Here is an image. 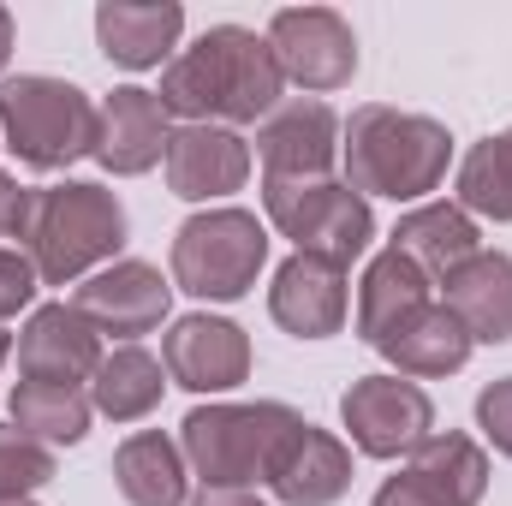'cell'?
I'll use <instances>...</instances> for the list:
<instances>
[{"instance_id":"6da1fadb","label":"cell","mask_w":512,"mask_h":506,"mask_svg":"<svg viewBox=\"0 0 512 506\" xmlns=\"http://www.w3.org/2000/svg\"><path fill=\"white\" fill-rule=\"evenodd\" d=\"M280 90H286V72L268 36L245 24H215L167 60L155 96L185 126H251L280 108Z\"/></svg>"},{"instance_id":"7a4b0ae2","label":"cell","mask_w":512,"mask_h":506,"mask_svg":"<svg viewBox=\"0 0 512 506\" xmlns=\"http://www.w3.org/2000/svg\"><path fill=\"white\" fill-rule=\"evenodd\" d=\"M340 161L358 197L423 203L429 191H441L453 167V137L429 114H399L387 102H364L340 126Z\"/></svg>"},{"instance_id":"3957f363","label":"cell","mask_w":512,"mask_h":506,"mask_svg":"<svg viewBox=\"0 0 512 506\" xmlns=\"http://www.w3.org/2000/svg\"><path fill=\"white\" fill-rule=\"evenodd\" d=\"M120 245H126V209H120V197L108 185L72 179V185L30 191L24 227H18V251L36 262L42 286L90 280Z\"/></svg>"},{"instance_id":"277c9868","label":"cell","mask_w":512,"mask_h":506,"mask_svg":"<svg viewBox=\"0 0 512 506\" xmlns=\"http://www.w3.org/2000/svg\"><path fill=\"white\" fill-rule=\"evenodd\" d=\"M298 429H304V417L280 399L197 405L179 423V453H185L191 477H203V489H256V483H268L274 459L286 453V441Z\"/></svg>"},{"instance_id":"5b68a950","label":"cell","mask_w":512,"mask_h":506,"mask_svg":"<svg viewBox=\"0 0 512 506\" xmlns=\"http://www.w3.org/2000/svg\"><path fill=\"white\" fill-rule=\"evenodd\" d=\"M102 137V108L48 72H24V78H0V143L36 167V173H60L84 155H96Z\"/></svg>"},{"instance_id":"8992f818","label":"cell","mask_w":512,"mask_h":506,"mask_svg":"<svg viewBox=\"0 0 512 506\" xmlns=\"http://www.w3.org/2000/svg\"><path fill=\"white\" fill-rule=\"evenodd\" d=\"M268 262V227L251 209H203L173 233V286L209 304H233Z\"/></svg>"},{"instance_id":"52a82bcc","label":"cell","mask_w":512,"mask_h":506,"mask_svg":"<svg viewBox=\"0 0 512 506\" xmlns=\"http://www.w3.org/2000/svg\"><path fill=\"white\" fill-rule=\"evenodd\" d=\"M262 209L304 256H328L340 268H352L376 239L370 203L340 179H262Z\"/></svg>"},{"instance_id":"ba28073f","label":"cell","mask_w":512,"mask_h":506,"mask_svg":"<svg viewBox=\"0 0 512 506\" xmlns=\"http://www.w3.org/2000/svg\"><path fill=\"white\" fill-rule=\"evenodd\" d=\"M340 423L364 459H411L435 435V405L405 376H364L346 387Z\"/></svg>"},{"instance_id":"9c48e42d","label":"cell","mask_w":512,"mask_h":506,"mask_svg":"<svg viewBox=\"0 0 512 506\" xmlns=\"http://www.w3.org/2000/svg\"><path fill=\"white\" fill-rule=\"evenodd\" d=\"M268 48H274L280 72H286V84H298L310 96L346 90L352 72H358V36L334 6H286V12H274L268 18Z\"/></svg>"},{"instance_id":"30bf717a","label":"cell","mask_w":512,"mask_h":506,"mask_svg":"<svg viewBox=\"0 0 512 506\" xmlns=\"http://www.w3.org/2000/svg\"><path fill=\"white\" fill-rule=\"evenodd\" d=\"M489 489V459L471 435L459 429H435L399 477H387L382 495L370 506H477Z\"/></svg>"},{"instance_id":"8fae6325","label":"cell","mask_w":512,"mask_h":506,"mask_svg":"<svg viewBox=\"0 0 512 506\" xmlns=\"http://www.w3.org/2000/svg\"><path fill=\"white\" fill-rule=\"evenodd\" d=\"M161 364H167V381H179L191 393H233L251 376V340L239 322L197 310V316H179L167 328Z\"/></svg>"},{"instance_id":"7c38bea8","label":"cell","mask_w":512,"mask_h":506,"mask_svg":"<svg viewBox=\"0 0 512 506\" xmlns=\"http://www.w3.org/2000/svg\"><path fill=\"white\" fill-rule=\"evenodd\" d=\"M256 155H262V179H328L340 161V120L328 102H280L262 126H256Z\"/></svg>"},{"instance_id":"4fadbf2b","label":"cell","mask_w":512,"mask_h":506,"mask_svg":"<svg viewBox=\"0 0 512 506\" xmlns=\"http://www.w3.org/2000/svg\"><path fill=\"white\" fill-rule=\"evenodd\" d=\"M167 185L185 203H215L245 191L251 179V143L233 126H173L167 137Z\"/></svg>"},{"instance_id":"5bb4252c","label":"cell","mask_w":512,"mask_h":506,"mask_svg":"<svg viewBox=\"0 0 512 506\" xmlns=\"http://www.w3.org/2000/svg\"><path fill=\"white\" fill-rule=\"evenodd\" d=\"M268 316L298 334V340H328L346 328V268L328 256H304L292 251L274 268L268 286Z\"/></svg>"},{"instance_id":"9a60e30c","label":"cell","mask_w":512,"mask_h":506,"mask_svg":"<svg viewBox=\"0 0 512 506\" xmlns=\"http://www.w3.org/2000/svg\"><path fill=\"white\" fill-rule=\"evenodd\" d=\"M72 304L96 322V334H120V340H137V334H149V328H161L167 322V304H173V286L149 268V262H108V268H96L78 292H72Z\"/></svg>"},{"instance_id":"2e32d148","label":"cell","mask_w":512,"mask_h":506,"mask_svg":"<svg viewBox=\"0 0 512 506\" xmlns=\"http://www.w3.org/2000/svg\"><path fill=\"white\" fill-rule=\"evenodd\" d=\"M96 364H102V334H96V322L78 304H42L24 322V334H18V376L30 381H72V387H84L96 376Z\"/></svg>"},{"instance_id":"e0dca14e","label":"cell","mask_w":512,"mask_h":506,"mask_svg":"<svg viewBox=\"0 0 512 506\" xmlns=\"http://www.w3.org/2000/svg\"><path fill=\"white\" fill-rule=\"evenodd\" d=\"M167 137H173V114L161 108L155 90L126 84L102 102V137H96V161L108 173H149L155 161H167Z\"/></svg>"},{"instance_id":"ac0fdd59","label":"cell","mask_w":512,"mask_h":506,"mask_svg":"<svg viewBox=\"0 0 512 506\" xmlns=\"http://www.w3.org/2000/svg\"><path fill=\"white\" fill-rule=\"evenodd\" d=\"M179 30H185L179 0H102L96 6V42L126 72H149V66L173 60Z\"/></svg>"},{"instance_id":"d6986e66","label":"cell","mask_w":512,"mask_h":506,"mask_svg":"<svg viewBox=\"0 0 512 506\" xmlns=\"http://www.w3.org/2000/svg\"><path fill=\"white\" fill-rule=\"evenodd\" d=\"M471 334H465V322L447 310V304H423V310H411L405 322H393L382 340H376V352H382L387 364H393V376L405 381H429V376H453V370H465V358H471Z\"/></svg>"},{"instance_id":"ffe728a7","label":"cell","mask_w":512,"mask_h":506,"mask_svg":"<svg viewBox=\"0 0 512 506\" xmlns=\"http://www.w3.org/2000/svg\"><path fill=\"white\" fill-rule=\"evenodd\" d=\"M268 489H274V501H286V506H334L352 489V453H346V441H334L328 429L304 423L286 441V453L274 459Z\"/></svg>"},{"instance_id":"44dd1931","label":"cell","mask_w":512,"mask_h":506,"mask_svg":"<svg viewBox=\"0 0 512 506\" xmlns=\"http://www.w3.org/2000/svg\"><path fill=\"white\" fill-rule=\"evenodd\" d=\"M441 292H447L441 304L465 322L471 340H489V346L512 340V256L477 251L441 280Z\"/></svg>"},{"instance_id":"7402d4cb","label":"cell","mask_w":512,"mask_h":506,"mask_svg":"<svg viewBox=\"0 0 512 506\" xmlns=\"http://www.w3.org/2000/svg\"><path fill=\"white\" fill-rule=\"evenodd\" d=\"M114 483L131 506H191V465L173 435L137 429L114 453Z\"/></svg>"},{"instance_id":"603a6c76","label":"cell","mask_w":512,"mask_h":506,"mask_svg":"<svg viewBox=\"0 0 512 506\" xmlns=\"http://www.w3.org/2000/svg\"><path fill=\"white\" fill-rule=\"evenodd\" d=\"M393 251L411 256L429 280H447L459 262H471L483 245H477V221H471L459 203H417V209L399 215Z\"/></svg>"},{"instance_id":"cb8c5ba5","label":"cell","mask_w":512,"mask_h":506,"mask_svg":"<svg viewBox=\"0 0 512 506\" xmlns=\"http://www.w3.org/2000/svg\"><path fill=\"white\" fill-rule=\"evenodd\" d=\"M161 393H167V364L149 358L143 346H114V352H102V364H96V376H90V405H96L102 417H114V423L149 417V411L161 405Z\"/></svg>"},{"instance_id":"d4e9b609","label":"cell","mask_w":512,"mask_h":506,"mask_svg":"<svg viewBox=\"0 0 512 506\" xmlns=\"http://www.w3.org/2000/svg\"><path fill=\"white\" fill-rule=\"evenodd\" d=\"M90 417H96V405H90V393L72 387V381L18 376V387H12V429H24V435L42 441V447H72V441H84V435H90Z\"/></svg>"},{"instance_id":"484cf974","label":"cell","mask_w":512,"mask_h":506,"mask_svg":"<svg viewBox=\"0 0 512 506\" xmlns=\"http://www.w3.org/2000/svg\"><path fill=\"white\" fill-rule=\"evenodd\" d=\"M429 286H435V280H429L411 256H399L387 245V251L364 268V286H358V334L376 346L393 322H405L411 310L429 304Z\"/></svg>"},{"instance_id":"4316f807","label":"cell","mask_w":512,"mask_h":506,"mask_svg":"<svg viewBox=\"0 0 512 506\" xmlns=\"http://www.w3.org/2000/svg\"><path fill=\"white\" fill-rule=\"evenodd\" d=\"M459 209L483 221H512V126L471 143L459 161Z\"/></svg>"},{"instance_id":"83f0119b","label":"cell","mask_w":512,"mask_h":506,"mask_svg":"<svg viewBox=\"0 0 512 506\" xmlns=\"http://www.w3.org/2000/svg\"><path fill=\"white\" fill-rule=\"evenodd\" d=\"M48 483H54V447L0 423V501H30Z\"/></svg>"},{"instance_id":"f1b7e54d","label":"cell","mask_w":512,"mask_h":506,"mask_svg":"<svg viewBox=\"0 0 512 506\" xmlns=\"http://www.w3.org/2000/svg\"><path fill=\"white\" fill-rule=\"evenodd\" d=\"M36 286H42L36 262L18 251V245H0V322H6V316H18V310L36 298Z\"/></svg>"},{"instance_id":"f546056e","label":"cell","mask_w":512,"mask_h":506,"mask_svg":"<svg viewBox=\"0 0 512 506\" xmlns=\"http://www.w3.org/2000/svg\"><path fill=\"white\" fill-rule=\"evenodd\" d=\"M477 429L495 441V453L512 459V376L489 381V387L477 393Z\"/></svg>"},{"instance_id":"4dcf8cb0","label":"cell","mask_w":512,"mask_h":506,"mask_svg":"<svg viewBox=\"0 0 512 506\" xmlns=\"http://www.w3.org/2000/svg\"><path fill=\"white\" fill-rule=\"evenodd\" d=\"M24 203H30V191H24L12 173H0V239H18V227H24Z\"/></svg>"},{"instance_id":"1f68e13d","label":"cell","mask_w":512,"mask_h":506,"mask_svg":"<svg viewBox=\"0 0 512 506\" xmlns=\"http://www.w3.org/2000/svg\"><path fill=\"white\" fill-rule=\"evenodd\" d=\"M191 506H268L256 489H203Z\"/></svg>"},{"instance_id":"d6a6232c","label":"cell","mask_w":512,"mask_h":506,"mask_svg":"<svg viewBox=\"0 0 512 506\" xmlns=\"http://www.w3.org/2000/svg\"><path fill=\"white\" fill-rule=\"evenodd\" d=\"M6 54H12V12L0 6V66H6Z\"/></svg>"},{"instance_id":"836d02e7","label":"cell","mask_w":512,"mask_h":506,"mask_svg":"<svg viewBox=\"0 0 512 506\" xmlns=\"http://www.w3.org/2000/svg\"><path fill=\"white\" fill-rule=\"evenodd\" d=\"M6 358H12V334L0 328V364H6Z\"/></svg>"},{"instance_id":"e575fe53","label":"cell","mask_w":512,"mask_h":506,"mask_svg":"<svg viewBox=\"0 0 512 506\" xmlns=\"http://www.w3.org/2000/svg\"><path fill=\"white\" fill-rule=\"evenodd\" d=\"M0 506H36V501H0Z\"/></svg>"},{"instance_id":"d590c367","label":"cell","mask_w":512,"mask_h":506,"mask_svg":"<svg viewBox=\"0 0 512 506\" xmlns=\"http://www.w3.org/2000/svg\"><path fill=\"white\" fill-rule=\"evenodd\" d=\"M0 149H6V143H0Z\"/></svg>"}]
</instances>
